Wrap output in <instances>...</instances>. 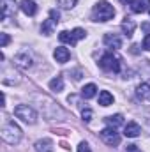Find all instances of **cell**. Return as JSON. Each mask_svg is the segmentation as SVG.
<instances>
[{"label":"cell","mask_w":150,"mask_h":152,"mask_svg":"<svg viewBox=\"0 0 150 152\" xmlns=\"http://www.w3.org/2000/svg\"><path fill=\"white\" fill-rule=\"evenodd\" d=\"M95 92H97V87H95L94 83H88V85H85V87L81 88V96H83L85 99L94 97V96H95Z\"/></svg>","instance_id":"cell-18"},{"label":"cell","mask_w":150,"mask_h":152,"mask_svg":"<svg viewBox=\"0 0 150 152\" xmlns=\"http://www.w3.org/2000/svg\"><path fill=\"white\" fill-rule=\"evenodd\" d=\"M9 41H11V37H9L7 34H0V46H2V48H5V46L9 44Z\"/></svg>","instance_id":"cell-23"},{"label":"cell","mask_w":150,"mask_h":152,"mask_svg":"<svg viewBox=\"0 0 150 152\" xmlns=\"http://www.w3.org/2000/svg\"><path fill=\"white\" fill-rule=\"evenodd\" d=\"M120 2H122V4H124V5H127V4H133V2H134V0H120Z\"/></svg>","instance_id":"cell-28"},{"label":"cell","mask_w":150,"mask_h":152,"mask_svg":"<svg viewBox=\"0 0 150 152\" xmlns=\"http://www.w3.org/2000/svg\"><path fill=\"white\" fill-rule=\"evenodd\" d=\"M103 42H104V46L110 48V50H118V48L122 46V39L118 37L117 34H106L104 39H103Z\"/></svg>","instance_id":"cell-9"},{"label":"cell","mask_w":150,"mask_h":152,"mask_svg":"<svg viewBox=\"0 0 150 152\" xmlns=\"http://www.w3.org/2000/svg\"><path fill=\"white\" fill-rule=\"evenodd\" d=\"M58 2V5H62L64 9H73L76 4H78V0H57Z\"/></svg>","instance_id":"cell-21"},{"label":"cell","mask_w":150,"mask_h":152,"mask_svg":"<svg viewBox=\"0 0 150 152\" xmlns=\"http://www.w3.org/2000/svg\"><path fill=\"white\" fill-rule=\"evenodd\" d=\"M99 66H101L104 71H110V73H118V71H120V60H118L113 53L103 55L101 60H99Z\"/></svg>","instance_id":"cell-4"},{"label":"cell","mask_w":150,"mask_h":152,"mask_svg":"<svg viewBox=\"0 0 150 152\" xmlns=\"http://www.w3.org/2000/svg\"><path fill=\"white\" fill-rule=\"evenodd\" d=\"M115 16V7L108 0H99L95 5H94V11H92V18L94 21H110Z\"/></svg>","instance_id":"cell-2"},{"label":"cell","mask_w":150,"mask_h":152,"mask_svg":"<svg viewBox=\"0 0 150 152\" xmlns=\"http://www.w3.org/2000/svg\"><path fill=\"white\" fill-rule=\"evenodd\" d=\"M50 18H51V20H53L55 23H58V21H60V14H58V11L51 9V11H50Z\"/></svg>","instance_id":"cell-25"},{"label":"cell","mask_w":150,"mask_h":152,"mask_svg":"<svg viewBox=\"0 0 150 152\" xmlns=\"http://www.w3.org/2000/svg\"><path fill=\"white\" fill-rule=\"evenodd\" d=\"M14 64H16L18 67H21V69H28V67L32 66V57H30V53H28V51L18 53V55L14 57Z\"/></svg>","instance_id":"cell-7"},{"label":"cell","mask_w":150,"mask_h":152,"mask_svg":"<svg viewBox=\"0 0 150 152\" xmlns=\"http://www.w3.org/2000/svg\"><path fill=\"white\" fill-rule=\"evenodd\" d=\"M143 30H147V32H150V25H149V23H145V25H143Z\"/></svg>","instance_id":"cell-29"},{"label":"cell","mask_w":150,"mask_h":152,"mask_svg":"<svg viewBox=\"0 0 150 152\" xmlns=\"http://www.w3.org/2000/svg\"><path fill=\"white\" fill-rule=\"evenodd\" d=\"M136 97L141 103H150V85L149 83H140L136 87Z\"/></svg>","instance_id":"cell-8"},{"label":"cell","mask_w":150,"mask_h":152,"mask_svg":"<svg viewBox=\"0 0 150 152\" xmlns=\"http://www.w3.org/2000/svg\"><path fill=\"white\" fill-rule=\"evenodd\" d=\"M14 115L18 118H21L23 122H27V124H36V120H37L36 110L32 106H28V104H18L14 108Z\"/></svg>","instance_id":"cell-3"},{"label":"cell","mask_w":150,"mask_h":152,"mask_svg":"<svg viewBox=\"0 0 150 152\" xmlns=\"http://www.w3.org/2000/svg\"><path fill=\"white\" fill-rule=\"evenodd\" d=\"M55 25H57V23H55L51 18H48V20L42 23V27H41V32H42L44 36H51V34H53V28H55Z\"/></svg>","instance_id":"cell-20"},{"label":"cell","mask_w":150,"mask_h":152,"mask_svg":"<svg viewBox=\"0 0 150 152\" xmlns=\"http://www.w3.org/2000/svg\"><path fill=\"white\" fill-rule=\"evenodd\" d=\"M81 117H83V120H85V122H90V120H92V117H94V113H92V110H90V108H83V110H81Z\"/></svg>","instance_id":"cell-22"},{"label":"cell","mask_w":150,"mask_h":152,"mask_svg":"<svg viewBox=\"0 0 150 152\" xmlns=\"http://www.w3.org/2000/svg\"><path fill=\"white\" fill-rule=\"evenodd\" d=\"M50 88H51L53 92H62V90H64V78H62V76L53 78V80L50 81Z\"/></svg>","instance_id":"cell-17"},{"label":"cell","mask_w":150,"mask_h":152,"mask_svg":"<svg viewBox=\"0 0 150 152\" xmlns=\"http://www.w3.org/2000/svg\"><path fill=\"white\" fill-rule=\"evenodd\" d=\"M20 7H21V11H23L27 16H34V14L37 12V5H36L34 0H21V2H20Z\"/></svg>","instance_id":"cell-11"},{"label":"cell","mask_w":150,"mask_h":152,"mask_svg":"<svg viewBox=\"0 0 150 152\" xmlns=\"http://www.w3.org/2000/svg\"><path fill=\"white\" fill-rule=\"evenodd\" d=\"M125 152H141L136 145H127V149H125Z\"/></svg>","instance_id":"cell-27"},{"label":"cell","mask_w":150,"mask_h":152,"mask_svg":"<svg viewBox=\"0 0 150 152\" xmlns=\"http://www.w3.org/2000/svg\"><path fill=\"white\" fill-rule=\"evenodd\" d=\"M143 48H145L147 51H150V34H147L145 39H143Z\"/></svg>","instance_id":"cell-26"},{"label":"cell","mask_w":150,"mask_h":152,"mask_svg":"<svg viewBox=\"0 0 150 152\" xmlns=\"http://www.w3.org/2000/svg\"><path fill=\"white\" fill-rule=\"evenodd\" d=\"M140 133H141V127H140L136 122H129V124L124 127V134H125L127 138H136V136H140Z\"/></svg>","instance_id":"cell-12"},{"label":"cell","mask_w":150,"mask_h":152,"mask_svg":"<svg viewBox=\"0 0 150 152\" xmlns=\"http://www.w3.org/2000/svg\"><path fill=\"white\" fill-rule=\"evenodd\" d=\"M53 57H55V60H57L58 64H66V62L71 58V51H69L67 48H64V46H58V48L53 51Z\"/></svg>","instance_id":"cell-10"},{"label":"cell","mask_w":150,"mask_h":152,"mask_svg":"<svg viewBox=\"0 0 150 152\" xmlns=\"http://www.w3.org/2000/svg\"><path fill=\"white\" fill-rule=\"evenodd\" d=\"M36 151L37 152H53V142L50 138H42L36 142Z\"/></svg>","instance_id":"cell-13"},{"label":"cell","mask_w":150,"mask_h":152,"mask_svg":"<svg viewBox=\"0 0 150 152\" xmlns=\"http://www.w3.org/2000/svg\"><path fill=\"white\" fill-rule=\"evenodd\" d=\"M99 104L101 106H110V104H113V96L108 90H101L99 92Z\"/></svg>","instance_id":"cell-16"},{"label":"cell","mask_w":150,"mask_h":152,"mask_svg":"<svg viewBox=\"0 0 150 152\" xmlns=\"http://www.w3.org/2000/svg\"><path fill=\"white\" fill-rule=\"evenodd\" d=\"M21 136H23L21 127H20L14 120L5 118L4 124H2V140H4L5 143H9V145H16V143L21 142Z\"/></svg>","instance_id":"cell-1"},{"label":"cell","mask_w":150,"mask_h":152,"mask_svg":"<svg viewBox=\"0 0 150 152\" xmlns=\"http://www.w3.org/2000/svg\"><path fill=\"white\" fill-rule=\"evenodd\" d=\"M99 136H101V140H103L106 145H110V147H117V145L120 143V134L117 133L115 127H106V129H103V131L99 133Z\"/></svg>","instance_id":"cell-6"},{"label":"cell","mask_w":150,"mask_h":152,"mask_svg":"<svg viewBox=\"0 0 150 152\" xmlns=\"http://www.w3.org/2000/svg\"><path fill=\"white\" fill-rule=\"evenodd\" d=\"M85 36H87V32H85L83 28H74L73 32L62 30V32L58 34V39H60L62 42H67V44L74 46V44L78 42V41H79V39H85Z\"/></svg>","instance_id":"cell-5"},{"label":"cell","mask_w":150,"mask_h":152,"mask_svg":"<svg viewBox=\"0 0 150 152\" xmlns=\"http://www.w3.org/2000/svg\"><path fill=\"white\" fill-rule=\"evenodd\" d=\"M150 0H134L133 2V5H131V9H133V12H145L147 9L150 11Z\"/></svg>","instance_id":"cell-15"},{"label":"cell","mask_w":150,"mask_h":152,"mask_svg":"<svg viewBox=\"0 0 150 152\" xmlns=\"http://www.w3.org/2000/svg\"><path fill=\"white\" fill-rule=\"evenodd\" d=\"M122 30H124V34H125L127 37H133V34H134V30H136V23H134L131 18H124V21H122Z\"/></svg>","instance_id":"cell-14"},{"label":"cell","mask_w":150,"mask_h":152,"mask_svg":"<svg viewBox=\"0 0 150 152\" xmlns=\"http://www.w3.org/2000/svg\"><path fill=\"white\" fill-rule=\"evenodd\" d=\"M78 152H92V151H90V145H88L87 142H81V143L78 145Z\"/></svg>","instance_id":"cell-24"},{"label":"cell","mask_w":150,"mask_h":152,"mask_svg":"<svg viewBox=\"0 0 150 152\" xmlns=\"http://www.w3.org/2000/svg\"><path fill=\"white\" fill-rule=\"evenodd\" d=\"M104 120H106V124H108L110 127H117V126L124 124V117H122L120 113H117V115H110V117H106Z\"/></svg>","instance_id":"cell-19"}]
</instances>
